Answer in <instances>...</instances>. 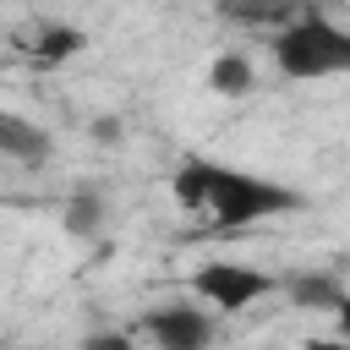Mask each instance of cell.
<instances>
[{"mask_svg":"<svg viewBox=\"0 0 350 350\" xmlns=\"http://www.w3.org/2000/svg\"><path fill=\"white\" fill-rule=\"evenodd\" d=\"M175 202L191 213H208L219 230H246L257 219H279V213L306 208V197L295 186H279V180L252 175V170L208 164V159H186L175 170Z\"/></svg>","mask_w":350,"mask_h":350,"instance_id":"cell-1","label":"cell"},{"mask_svg":"<svg viewBox=\"0 0 350 350\" xmlns=\"http://www.w3.org/2000/svg\"><path fill=\"white\" fill-rule=\"evenodd\" d=\"M273 66L290 82H323V77H345L350 71V33L328 16H290L273 33Z\"/></svg>","mask_w":350,"mask_h":350,"instance_id":"cell-2","label":"cell"},{"mask_svg":"<svg viewBox=\"0 0 350 350\" xmlns=\"http://www.w3.org/2000/svg\"><path fill=\"white\" fill-rule=\"evenodd\" d=\"M279 290V279L273 273H262V268H246V262H202L197 273H191V295L208 306V312H246V306H257L262 295H273Z\"/></svg>","mask_w":350,"mask_h":350,"instance_id":"cell-3","label":"cell"},{"mask_svg":"<svg viewBox=\"0 0 350 350\" xmlns=\"http://www.w3.org/2000/svg\"><path fill=\"white\" fill-rule=\"evenodd\" d=\"M142 334L153 339V350H213L219 339V317L197 301H164L142 317Z\"/></svg>","mask_w":350,"mask_h":350,"instance_id":"cell-4","label":"cell"},{"mask_svg":"<svg viewBox=\"0 0 350 350\" xmlns=\"http://www.w3.org/2000/svg\"><path fill=\"white\" fill-rule=\"evenodd\" d=\"M49 153H55V142H49V131L38 120H27L16 109H0V159H11V164H44Z\"/></svg>","mask_w":350,"mask_h":350,"instance_id":"cell-5","label":"cell"},{"mask_svg":"<svg viewBox=\"0 0 350 350\" xmlns=\"http://www.w3.org/2000/svg\"><path fill=\"white\" fill-rule=\"evenodd\" d=\"M284 290H290V301L306 306V312H345V279H339L334 268L295 273V279H284Z\"/></svg>","mask_w":350,"mask_h":350,"instance_id":"cell-6","label":"cell"},{"mask_svg":"<svg viewBox=\"0 0 350 350\" xmlns=\"http://www.w3.org/2000/svg\"><path fill=\"white\" fill-rule=\"evenodd\" d=\"M219 16L241 27H284L290 16H301V0H219Z\"/></svg>","mask_w":350,"mask_h":350,"instance_id":"cell-7","label":"cell"},{"mask_svg":"<svg viewBox=\"0 0 350 350\" xmlns=\"http://www.w3.org/2000/svg\"><path fill=\"white\" fill-rule=\"evenodd\" d=\"M88 44V33L82 27H66V22H49L38 38H33V60L38 66H60V60H71L77 49Z\"/></svg>","mask_w":350,"mask_h":350,"instance_id":"cell-8","label":"cell"},{"mask_svg":"<svg viewBox=\"0 0 350 350\" xmlns=\"http://www.w3.org/2000/svg\"><path fill=\"white\" fill-rule=\"evenodd\" d=\"M252 60L246 55H219L213 66H208V88L213 93H224V98H241V93H252Z\"/></svg>","mask_w":350,"mask_h":350,"instance_id":"cell-9","label":"cell"},{"mask_svg":"<svg viewBox=\"0 0 350 350\" xmlns=\"http://www.w3.org/2000/svg\"><path fill=\"white\" fill-rule=\"evenodd\" d=\"M98 219H104V202H98L93 191H77L71 208H66V230H71V235H93Z\"/></svg>","mask_w":350,"mask_h":350,"instance_id":"cell-10","label":"cell"},{"mask_svg":"<svg viewBox=\"0 0 350 350\" xmlns=\"http://www.w3.org/2000/svg\"><path fill=\"white\" fill-rule=\"evenodd\" d=\"M82 350H137V339H131V334H120V328H98V334H88V339H82Z\"/></svg>","mask_w":350,"mask_h":350,"instance_id":"cell-11","label":"cell"},{"mask_svg":"<svg viewBox=\"0 0 350 350\" xmlns=\"http://www.w3.org/2000/svg\"><path fill=\"white\" fill-rule=\"evenodd\" d=\"M306 350H350L339 334H323V339H306Z\"/></svg>","mask_w":350,"mask_h":350,"instance_id":"cell-12","label":"cell"}]
</instances>
